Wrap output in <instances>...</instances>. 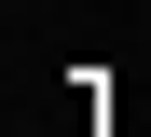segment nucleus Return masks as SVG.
I'll return each instance as SVG.
<instances>
[{"label": "nucleus", "mask_w": 151, "mask_h": 137, "mask_svg": "<svg viewBox=\"0 0 151 137\" xmlns=\"http://www.w3.org/2000/svg\"><path fill=\"white\" fill-rule=\"evenodd\" d=\"M69 137H110V69H83V82H69Z\"/></svg>", "instance_id": "f257e3e1"}]
</instances>
